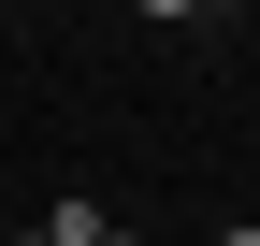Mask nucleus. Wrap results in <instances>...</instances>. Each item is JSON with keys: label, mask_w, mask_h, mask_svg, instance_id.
I'll use <instances>...</instances> for the list:
<instances>
[{"label": "nucleus", "mask_w": 260, "mask_h": 246, "mask_svg": "<svg viewBox=\"0 0 260 246\" xmlns=\"http://www.w3.org/2000/svg\"><path fill=\"white\" fill-rule=\"evenodd\" d=\"M145 15H159V29H188V15H203V0H145Z\"/></svg>", "instance_id": "obj_1"}, {"label": "nucleus", "mask_w": 260, "mask_h": 246, "mask_svg": "<svg viewBox=\"0 0 260 246\" xmlns=\"http://www.w3.org/2000/svg\"><path fill=\"white\" fill-rule=\"evenodd\" d=\"M217 246H260V218H232V232H217Z\"/></svg>", "instance_id": "obj_2"}, {"label": "nucleus", "mask_w": 260, "mask_h": 246, "mask_svg": "<svg viewBox=\"0 0 260 246\" xmlns=\"http://www.w3.org/2000/svg\"><path fill=\"white\" fill-rule=\"evenodd\" d=\"M203 15H246V0H203Z\"/></svg>", "instance_id": "obj_3"}, {"label": "nucleus", "mask_w": 260, "mask_h": 246, "mask_svg": "<svg viewBox=\"0 0 260 246\" xmlns=\"http://www.w3.org/2000/svg\"><path fill=\"white\" fill-rule=\"evenodd\" d=\"M102 246H145V232H102Z\"/></svg>", "instance_id": "obj_4"}]
</instances>
